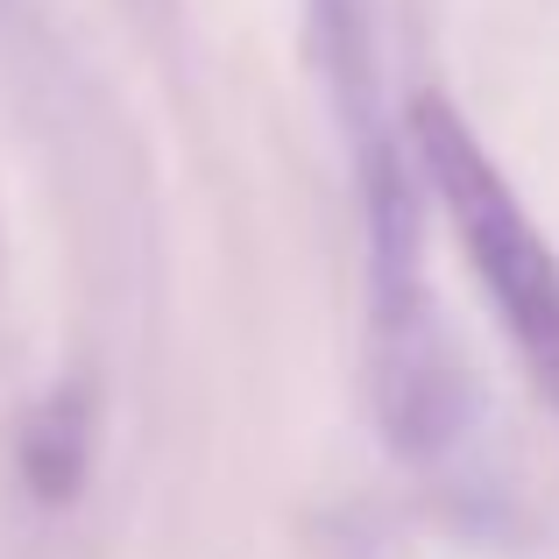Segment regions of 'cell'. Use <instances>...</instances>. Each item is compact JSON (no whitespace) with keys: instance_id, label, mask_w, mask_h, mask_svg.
<instances>
[{"instance_id":"cell-1","label":"cell","mask_w":559,"mask_h":559,"mask_svg":"<svg viewBox=\"0 0 559 559\" xmlns=\"http://www.w3.org/2000/svg\"><path fill=\"white\" fill-rule=\"evenodd\" d=\"M411 150H418L425 185L439 191L453 234H461L467 262L481 270V290L496 298L518 355L532 361V376L559 396V262L538 241L532 213L518 205V191L503 185V170L481 156V142L467 135V121L439 93H425L411 107Z\"/></svg>"},{"instance_id":"cell-2","label":"cell","mask_w":559,"mask_h":559,"mask_svg":"<svg viewBox=\"0 0 559 559\" xmlns=\"http://www.w3.org/2000/svg\"><path fill=\"white\" fill-rule=\"evenodd\" d=\"M22 475L36 489V503H71L85 475V396L79 390H57L50 404H36L22 432Z\"/></svg>"}]
</instances>
